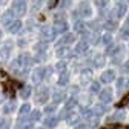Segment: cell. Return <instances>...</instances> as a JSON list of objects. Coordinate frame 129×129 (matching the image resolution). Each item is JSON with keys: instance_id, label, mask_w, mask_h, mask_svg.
Here are the masks:
<instances>
[{"instance_id": "6", "label": "cell", "mask_w": 129, "mask_h": 129, "mask_svg": "<svg viewBox=\"0 0 129 129\" xmlns=\"http://www.w3.org/2000/svg\"><path fill=\"white\" fill-rule=\"evenodd\" d=\"M36 100H37V103H46V102H48V88H42V89H39Z\"/></svg>"}, {"instance_id": "13", "label": "cell", "mask_w": 129, "mask_h": 129, "mask_svg": "<svg viewBox=\"0 0 129 129\" xmlns=\"http://www.w3.org/2000/svg\"><path fill=\"white\" fill-rule=\"evenodd\" d=\"M57 123H58V117H48V118H45V121H43V124H45L46 127H55Z\"/></svg>"}, {"instance_id": "5", "label": "cell", "mask_w": 129, "mask_h": 129, "mask_svg": "<svg viewBox=\"0 0 129 129\" xmlns=\"http://www.w3.org/2000/svg\"><path fill=\"white\" fill-rule=\"evenodd\" d=\"M100 80H102L103 83H111V82H114V80H115V72L112 71V69H109V71H105V72L102 74Z\"/></svg>"}, {"instance_id": "17", "label": "cell", "mask_w": 129, "mask_h": 129, "mask_svg": "<svg viewBox=\"0 0 129 129\" xmlns=\"http://www.w3.org/2000/svg\"><path fill=\"white\" fill-rule=\"evenodd\" d=\"M74 40H75V36H74V34H66V36L60 40V43H61V45H69V43H72Z\"/></svg>"}, {"instance_id": "9", "label": "cell", "mask_w": 129, "mask_h": 129, "mask_svg": "<svg viewBox=\"0 0 129 129\" xmlns=\"http://www.w3.org/2000/svg\"><path fill=\"white\" fill-rule=\"evenodd\" d=\"M88 42H80V43H77V46H75V54H85L86 51H88Z\"/></svg>"}, {"instance_id": "29", "label": "cell", "mask_w": 129, "mask_h": 129, "mask_svg": "<svg viewBox=\"0 0 129 129\" xmlns=\"http://www.w3.org/2000/svg\"><path fill=\"white\" fill-rule=\"evenodd\" d=\"M91 92H92V94L100 92V83H99V82H94V83L91 85Z\"/></svg>"}, {"instance_id": "4", "label": "cell", "mask_w": 129, "mask_h": 129, "mask_svg": "<svg viewBox=\"0 0 129 129\" xmlns=\"http://www.w3.org/2000/svg\"><path fill=\"white\" fill-rule=\"evenodd\" d=\"M52 29H54L55 34H63V32H66V31H68V23L64 22V20H57Z\"/></svg>"}, {"instance_id": "10", "label": "cell", "mask_w": 129, "mask_h": 129, "mask_svg": "<svg viewBox=\"0 0 129 129\" xmlns=\"http://www.w3.org/2000/svg\"><path fill=\"white\" fill-rule=\"evenodd\" d=\"M20 29H22V22H20V20H14V22L8 26V31L12 32V34H14V32H19Z\"/></svg>"}, {"instance_id": "39", "label": "cell", "mask_w": 129, "mask_h": 129, "mask_svg": "<svg viewBox=\"0 0 129 129\" xmlns=\"http://www.w3.org/2000/svg\"><path fill=\"white\" fill-rule=\"evenodd\" d=\"M77 120H78V118H77V117H74V118H69L68 121H69L71 124H75V123H77Z\"/></svg>"}, {"instance_id": "8", "label": "cell", "mask_w": 129, "mask_h": 129, "mask_svg": "<svg viewBox=\"0 0 129 129\" xmlns=\"http://www.w3.org/2000/svg\"><path fill=\"white\" fill-rule=\"evenodd\" d=\"M124 117H126V114H124V111H117V112H114L111 117H108V121H123L124 120Z\"/></svg>"}, {"instance_id": "16", "label": "cell", "mask_w": 129, "mask_h": 129, "mask_svg": "<svg viewBox=\"0 0 129 129\" xmlns=\"http://www.w3.org/2000/svg\"><path fill=\"white\" fill-rule=\"evenodd\" d=\"M94 64L97 68H102L103 64H105V55H102V54H97L95 57H94Z\"/></svg>"}, {"instance_id": "38", "label": "cell", "mask_w": 129, "mask_h": 129, "mask_svg": "<svg viewBox=\"0 0 129 129\" xmlns=\"http://www.w3.org/2000/svg\"><path fill=\"white\" fill-rule=\"evenodd\" d=\"M123 71H124V72H129V61H126V63L123 64Z\"/></svg>"}, {"instance_id": "25", "label": "cell", "mask_w": 129, "mask_h": 129, "mask_svg": "<svg viewBox=\"0 0 129 129\" xmlns=\"http://www.w3.org/2000/svg\"><path fill=\"white\" fill-rule=\"evenodd\" d=\"M11 52V42H8V46H5L2 51H0V55H2V58L8 57V54Z\"/></svg>"}, {"instance_id": "14", "label": "cell", "mask_w": 129, "mask_h": 129, "mask_svg": "<svg viewBox=\"0 0 129 129\" xmlns=\"http://www.w3.org/2000/svg\"><path fill=\"white\" fill-rule=\"evenodd\" d=\"M42 36H43V37H46V39H54L57 34L54 32V29H52V28H43V29H42Z\"/></svg>"}, {"instance_id": "19", "label": "cell", "mask_w": 129, "mask_h": 129, "mask_svg": "<svg viewBox=\"0 0 129 129\" xmlns=\"http://www.w3.org/2000/svg\"><path fill=\"white\" fill-rule=\"evenodd\" d=\"M52 100H54V105H58L60 102L64 100V94H63V92H55V94L52 95Z\"/></svg>"}, {"instance_id": "42", "label": "cell", "mask_w": 129, "mask_h": 129, "mask_svg": "<svg viewBox=\"0 0 129 129\" xmlns=\"http://www.w3.org/2000/svg\"><path fill=\"white\" fill-rule=\"evenodd\" d=\"M0 37H2V31H0Z\"/></svg>"}, {"instance_id": "34", "label": "cell", "mask_w": 129, "mask_h": 129, "mask_svg": "<svg viewBox=\"0 0 129 129\" xmlns=\"http://www.w3.org/2000/svg\"><path fill=\"white\" fill-rule=\"evenodd\" d=\"M55 108H57V105L46 106V108H45V112H46V114H51V112H54V111H55Z\"/></svg>"}, {"instance_id": "46", "label": "cell", "mask_w": 129, "mask_h": 129, "mask_svg": "<svg viewBox=\"0 0 129 129\" xmlns=\"http://www.w3.org/2000/svg\"><path fill=\"white\" fill-rule=\"evenodd\" d=\"M127 129H129V127H127Z\"/></svg>"}, {"instance_id": "27", "label": "cell", "mask_w": 129, "mask_h": 129, "mask_svg": "<svg viewBox=\"0 0 129 129\" xmlns=\"http://www.w3.org/2000/svg\"><path fill=\"white\" fill-rule=\"evenodd\" d=\"M55 68H57V71L61 74V72H64V69H66V61H58L57 64H55Z\"/></svg>"}, {"instance_id": "21", "label": "cell", "mask_w": 129, "mask_h": 129, "mask_svg": "<svg viewBox=\"0 0 129 129\" xmlns=\"http://www.w3.org/2000/svg\"><path fill=\"white\" fill-rule=\"evenodd\" d=\"M75 31L78 32V34H85L86 32V28H85V23H82V22H75Z\"/></svg>"}, {"instance_id": "33", "label": "cell", "mask_w": 129, "mask_h": 129, "mask_svg": "<svg viewBox=\"0 0 129 129\" xmlns=\"http://www.w3.org/2000/svg\"><path fill=\"white\" fill-rule=\"evenodd\" d=\"M106 109H108V106H106V105H100V106H97V108H95V112L102 114V112H106Z\"/></svg>"}, {"instance_id": "2", "label": "cell", "mask_w": 129, "mask_h": 129, "mask_svg": "<svg viewBox=\"0 0 129 129\" xmlns=\"http://www.w3.org/2000/svg\"><path fill=\"white\" fill-rule=\"evenodd\" d=\"M77 14L80 15V17H83V19H88V17L92 15V8L88 3H82L80 8H78V11H77Z\"/></svg>"}, {"instance_id": "35", "label": "cell", "mask_w": 129, "mask_h": 129, "mask_svg": "<svg viewBox=\"0 0 129 129\" xmlns=\"http://www.w3.org/2000/svg\"><path fill=\"white\" fill-rule=\"evenodd\" d=\"M102 40H103V43H105V45H111V42H112V37H111L109 34H106V36H105Z\"/></svg>"}, {"instance_id": "28", "label": "cell", "mask_w": 129, "mask_h": 129, "mask_svg": "<svg viewBox=\"0 0 129 129\" xmlns=\"http://www.w3.org/2000/svg\"><path fill=\"white\" fill-rule=\"evenodd\" d=\"M95 5L103 9V8H106V6L109 5V0H95Z\"/></svg>"}, {"instance_id": "37", "label": "cell", "mask_w": 129, "mask_h": 129, "mask_svg": "<svg viewBox=\"0 0 129 129\" xmlns=\"http://www.w3.org/2000/svg\"><path fill=\"white\" fill-rule=\"evenodd\" d=\"M127 102H129V95H126V97H124V99H123V100L120 102V106H123V105H126Z\"/></svg>"}, {"instance_id": "36", "label": "cell", "mask_w": 129, "mask_h": 129, "mask_svg": "<svg viewBox=\"0 0 129 129\" xmlns=\"http://www.w3.org/2000/svg\"><path fill=\"white\" fill-rule=\"evenodd\" d=\"M123 80H124V78H118V82H117V88H118V89H121V88H123V85H124Z\"/></svg>"}, {"instance_id": "12", "label": "cell", "mask_w": 129, "mask_h": 129, "mask_svg": "<svg viewBox=\"0 0 129 129\" xmlns=\"http://www.w3.org/2000/svg\"><path fill=\"white\" fill-rule=\"evenodd\" d=\"M12 17H14V11H6L5 14H3V17H2V22H3V25H11L12 23Z\"/></svg>"}, {"instance_id": "43", "label": "cell", "mask_w": 129, "mask_h": 129, "mask_svg": "<svg viewBox=\"0 0 129 129\" xmlns=\"http://www.w3.org/2000/svg\"><path fill=\"white\" fill-rule=\"evenodd\" d=\"M127 88H129V82H127Z\"/></svg>"}, {"instance_id": "40", "label": "cell", "mask_w": 129, "mask_h": 129, "mask_svg": "<svg viewBox=\"0 0 129 129\" xmlns=\"http://www.w3.org/2000/svg\"><path fill=\"white\" fill-rule=\"evenodd\" d=\"M75 129H86V124H78Z\"/></svg>"}, {"instance_id": "1", "label": "cell", "mask_w": 129, "mask_h": 129, "mask_svg": "<svg viewBox=\"0 0 129 129\" xmlns=\"http://www.w3.org/2000/svg\"><path fill=\"white\" fill-rule=\"evenodd\" d=\"M12 11L19 15H23L26 12V0H14Z\"/></svg>"}, {"instance_id": "22", "label": "cell", "mask_w": 129, "mask_h": 129, "mask_svg": "<svg viewBox=\"0 0 129 129\" xmlns=\"http://www.w3.org/2000/svg\"><path fill=\"white\" fill-rule=\"evenodd\" d=\"M31 92H32L31 86H25V88L20 91V97H22V99H28V97L31 95Z\"/></svg>"}, {"instance_id": "45", "label": "cell", "mask_w": 129, "mask_h": 129, "mask_svg": "<svg viewBox=\"0 0 129 129\" xmlns=\"http://www.w3.org/2000/svg\"><path fill=\"white\" fill-rule=\"evenodd\" d=\"M39 129H43V127H39Z\"/></svg>"}, {"instance_id": "20", "label": "cell", "mask_w": 129, "mask_h": 129, "mask_svg": "<svg viewBox=\"0 0 129 129\" xmlns=\"http://www.w3.org/2000/svg\"><path fill=\"white\" fill-rule=\"evenodd\" d=\"M105 28H106L108 31H114V29H117V22L112 20V19H109V20L105 23Z\"/></svg>"}, {"instance_id": "18", "label": "cell", "mask_w": 129, "mask_h": 129, "mask_svg": "<svg viewBox=\"0 0 129 129\" xmlns=\"http://www.w3.org/2000/svg\"><path fill=\"white\" fill-rule=\"evenodd\" d=\"M126 9H127V8H126L124 3H120V5L117 6V17H118V19H121L123 15L126 14Z\"/></svg>"}, {"instance_id": "41", "label": "cell", "mask_w": 129, "mask_h": 129, "mask_svg": "<svg viewBox=\"0 0 129 129\" xmlns=\"http://www.w3.org/2000/svg\"><path fill=\"white\" fill-rule=\"evenodd\" d=\"M109 129H126V127H123V126H115V127H109Z\"/></svg>"}, {"instance_id": "24", "label": "cell", "mask_w": 129, "mask_h": 129, "mask_svg": "<svg viewBox=\"0 0 129 129\" xmlns=\"http://www.w3.org/2000/svg\"><path fill=\"white\" fill-rule=\"evenodd\" d=\"M75 105H77V100H75V99H69V100H68V103H66V106H64V111L69 112Z\"/></svg>"}, {"instance_id": "3", "label": "cell", "mask_w": 129, "mask_h": 129, "mask_svg": "<svg viewBox=\"0 0 129 129\" xmlns=\"http://www.w3.org/2000/svg\"><path fill=\"white\" fill-rule=\"evenodd\" d=\"M45 75H46V68H36V71L32 72V80H34L36 83H39V82H42V80L45 78Z\"/></svg>"}, {"instance_id": "11", "label": "cell", "mask_w": 129, "mask_h": 129, "mask_svg": "<svg viewBox=\"0 0 129 129\" xmlns=\"http://www.w3.org/2000/svg\"><path fill=\"white\" fill-rule=\"evenodd\" d=\"M57 55L58 57H71L72 52H71V49H69L68 46H61V48L57 49Z\"/></svg>"}, {"instance_id": "15", "label": "cell", "mask_w": 129, "mask_h": 129, "mask_svg": "<svg viewBox=\"0 0 129 129\" xmlns=\"http://www.w3.org/2000/svg\"><path fill=\"white\" fill-rule=\"evenodd\" d=\"M68 82H69V74L64 71V72H61L60 77H58V85H60V86H64V85H68Z\"/></svg>"}, {"instance_id": "30", "label": "cell", "mask_w": 129, "mask_h": 129, "mask_svg": "<svg viewBox=\"0 0 129 129\" xmlns=\"http://www.w3.org/2000/svg\"><path fill=\"white\" fill-rule=\"evenodd\" d=\"M46 48H48V43H46V42H40V43L36 46V49L42 52V51H45V49H46Z\"/></svg>"}, {"instance_id": "32", "label": "cell", "mask_w": 129, "mask_h": 129, "mask_svg": "<svg viewBox=\"0 0 129 129\" xmlns=\"http://www.w3.org/2000/svg\"><path fill=\"white\" fill-rule=\"evenodd\" d=\"M12 111H14V103H9L8 106L3 108V112H5V114H11Z\"/></svg>"}, {"instance_id": "44", "label": "cell", "mask_w": 129, "mask_h": 129, "mask_svg": "<svg viewBox=\"0 0 129 129\" xmlns=\"http://www.w3.org/2000/svg\"><path fill=\"white\" fill-rule=\"evenodd\" d=\"M117 2H121V0H117Z\"/></svg>"}, {"instance_id": "31", "label": "cell", "mask_w": 129, "mask_h": 129, "mask_svg": "<svg viewBox=\"0 0 129 129\" xmlns=\"http://www.w3.org/2000/svg\"><path fill=\"white\" fill-rule=\"evenodd\" d=\"M0 129H9V120H6V118L0 120Z\"/></svg>"}, {"instance_id": "26", "label": "cell", "mask_w": 129, "mask_h": 129, "mask_svg": "<svg viewBox=\"0 0 129 129\" xmlns=\"http://www.w3.org/2000/svg\"><path fill=\"white\" fill-rule=\"evenodd\" d=\"M20 115H26L28 114V112H29V114H31V105H28V103H25L22 108H20Z\"/></svg>"}, {"instance_id": "7", "label": "cell", "mask_w": 129, "mask_h": 129, "mask_svg": "<svg viewBox=\"0 0 129 129\" xmlns=\"http://www.w3.org/2000/svg\"><path fill=\"white\" fill-rule=\"evenodd\" d=\"M99 97H100L102 103H109L112 100V92H111V89H103V91H100Z\"/></svg>"}, {"instance_id": "23", "label": "cell", "mask_w": 129, "mask_h": 129, "mask_svg": "<svg viewBox=\"0 0 129 129\" xmlns=\"http://www.w3.org/2000/svg\"><path fill=\"white\" fill-rule=\"evenodd\" d=\"M37 120H40V111H32L29 114V121L32 123V121H37Z\"/></svg>"}]
</instances>
